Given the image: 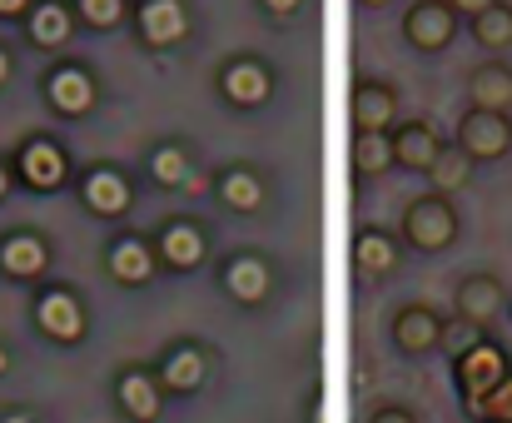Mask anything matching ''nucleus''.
Masks as SVG:
<instances>
[{
  "instance_id": "nucleus-1",
  "label": "nucleus",
  "mask_w": 512,
  "mask_h": 423,
  "mask_svg": "<svg viewBox=\"0 0 512 423\" xmlns=\"http://www.w3.org/2000/svg\"><path fill=\"white\" fill-rule=\"evenodd\" d=\"M398 239H403V244H413L418 254H443V249L458 239V210H453V200H448V195H438V190L418 195V200L403 210Z\"/></svg>"
},
{
  "instance_id": "nucleus-2",
  "label": "nucleus",
  "mask_w": 512,
  "mask_h": 423,
  "mask_svg": "<svg viewBox=\"0 0 512 423\" xmlns=\"http://www.w3.org/2000/svg\"><path fill=\"white\" fill-rule=\"evenodd\" d=\"M508 374H512V354H503L493 339H478V344H468L463 354H453V384H458V394H463V414H468L478 399H488Z\"/></svg>"
},
{
  "instance_id": "nucleus-3",
  "label": "nucleus",
  "mask_w": 512,
  "mask_h": 423,
  "mask_svg": "<svg viewBox=\"0 0 512 423\" xmlns=\"http://www.w3.org/2000/svg\"><path fill=\"white\" fill-rule=\"evenodd\" d=\"M214 90H219V100L229 105V110H264L269 100H274V70L259 60V55H234V60H224L219 65V75H214Z\"/></svg>"
},
{
  "instance_id": "nucleus-4",
  "label": "nucleus",
  "mask_w": 512,
  "mask_h": 423,
  "mask_svg": "<svg viewBox=\"0 0 512 423\" xmlns=\"http://www.w3.org/2000/svg\"><path fill=\"white\" fill-rule=\"evenodd\" d=\"M130 25H135V40L145 50H174V45L189 40L194 10H189V0H135Z\"/></svg>"
},
{
  "instance_id": "nucleus-5",
  "label": "nucleus",
  "mask_w": 512,
  "mask_h": 423,
  "mask_svg": "<svg viewBox=\"0 0 512 423\" xmlns=\"http://www.w3.org/2000/svg\"><path fill=\"white\" fill-rule=\"evenodd\" d=\"M45 100H50L55 115H65V120H85V115L100 110V80H95L85 65L60 60V65L45 70Z\"/></svg>"
},
{
  "instance_id": "nucleus-6",
  "label": "nucleus",
  "mask_w": 512,
  "mask_h": 423,
  "mask_svg": "<svg viewBox=\"0 0 512 423\" xmlns=\"http://www.w3.org/2000/svg\"><path fill=\"white\" fill-rule=\"evenodd\" d=\"M453 145H458L473 165L503 160V155L512 150V120L503 115V110H478V105H468V110H463V120H458Z\"/></svg>"
},
{
  "instance_id": "nucleus-7",
  "label": "nucleus",
  "mask_w": 512,
  "mask_h": 423,
  "mask_svg": "<svg viewBox=\"0 0 512 423\" xmlns=\"http://www.w3.org/2000/svg\"><path fill=\"white\" fill-rule=\"evenodd\" d=\"M150 239H155L160 269H170V274H194V269L209 259V229H204L199 219H189V214L165 219Z\"/></svg>"
},
{
  "instance_id": "nucleus-8",
  "label": "nucleus",
  "mask_w": 512,
  "mask_h": 423,
  "mask_svg": "<svg viewBox=\"0 0 512 423\" xmlns=\"http://www.w3.org/2000/svg\"><path fill=\"white\" fill-rule=\"evenodd\" d=\"M105 269H110V279H115V284H125V289H145V284H155V279H160L155 239H150V234H140V229L115 234V239H110V249H105Z\"/></svg>"
},
{
  "instance_id": "nucleus-9",
  "label": "nucleus",
  "mask_w": 512,
  "mask_h": 423,
  "mask_svg": "<svg viewBox=\"0 0 512 423\" xmlns=\"http://www.w3.org/2000/svg\"><path fill=\"white\" fill-rule=\"evenodd\" d=\"M219 289H224L229 304H239V309H259V304L274 294V269H269L264 254L239 249V254H229V259L219 264Z\"/></svg>"
},
{
  "instance_id": "nucleus-10",
  "label": "nucleus",
  "mask_w": 512,
  "mask_h": 423,
  "mask_svg": "<svg viewBox=\"0 0 512 423\" xmlns=\"http://www.w3.org/2000/svg\"><path fill=\"white\" fill-rule=\"evenodd\" d=\"M458 10L448 5V0H418V5H408L403 10V40L413 45V50H423V55H438V50H448L453 45V35H458Z\"/></svg>"
},
{
  "instance_id": "nucleus-11",
  "label": "nucleus",
  "mask_w": 512,
  "mask_h": 423,
  "mask_svg": "<svg viewBox=\"0 0 512 423\" xmlns=\"http://www.w3.org/2000/svg\"><path fill=\"white\" fill-rule=\"evenodd\" d=\"M80 205L95 219H125L135 210V190H130V180L115 165H90L80 175Z\"/></svg>"
},
{
  "instance_id": "nucleus-12",
  "label": "nucleus",
  "mask_w": 512,
  "mask_h": 423,
  "mask_svg": "<svg viewBox=\"0 0 512 423\" xmlns=\"http://www.w3.org/2000/svg\"><path fill=\"white\" fill-rule=\"evenodd\" d=\"M15 170H20V180H25L30 190L50 195V190L70 185V170H75V165H70V155H65L50 135H35V140H25V145H20Z\"/></svg>"
},
{
  "instance_id": "nucleus-13",
  "label": "nucleus",
  "mask_w": 512,
  "mask_h": 423,
  "mask_svg": "<svg viewBox=\"0 0 512 423\" xmlns=\"http://www.w3.org/2000/svg\"><path fill=\"white\" fill-rule=\"evenodd\" d=\"M443 319H438V309L433 304H403L398 314H393V324H388V334H393V349L398 354H408V359H423V354H438L443 349Z\"/></svg>"
},
{
  "instance_id": "nucleus-14",
  "label": "nucleus",
  "mask_w": 512,
  "mask_h": 423,
  "mask_svg": "<svg viewBox=\"0 0 512 423\" xmlns=\"http://www.w3.org/2000/svg\"><path fill=\"white\" fill-rule=\"evenodd\" d=\"M155 379H160V389H165V394H179V399L199 394V389H204V379H209V349H204V344H194V339H179V344H170V349L160 354Z\"/></svg>"
},
{
  "instance_id": "nucleus-15",
  "label": "nucleus",
  "mask_w": 512,
  "mask_h": 423,
  "mask_svg": "<svg viewBox=\"0 0 512 423\" xmlns=\"http://www.w3.org/2000/svg\"><path fill=\"white\" fill-rule=\"evenodd\" d=\"M35 324H40V334L55 339V344H80V339L90 334L85 304H80V294H70V289H45V294L35 299Z\"/></svg>"
},
{
  "instance_id": "nucleus-16",
  "label": "nucleus",
  "mask_w": 512,
  "mask_h": 423,
  "mask_svg": "<svg viewBox=\"0 0 512 423\" xmlns=\"http://www.w3.org/2000/svg\"><path fill=\"white\" fill-rule=\"evenodd\" d=\"M453 309H458V319H463V324L488 329V324L508 309V289H503V279H498V274H463V279H458V289H453Z\"/></svg>"
},
{
  "instance_id": "nucleus-17",
  "label": "nucleus",
  "mask_w": 512,
  "mask_h": 423,
  "mask_svg": "<svg viewBox=\"0 0 512 423\" xmlns=\"http://www.w3.org/2000/svg\"><path fill=\"white\" fill-rule=\"evenodd\" d=\"M398 264H403V239H398L393 229L363 224V229L353 234V269H358L363 279H388Z\"/></svg>"
},
{
  "instance_id": "nucleus-18",
  "label": "nucleus",
  "mask_w": 512,
  "mask_h": 423,
  "mask_svg": "<svg viewBox=\"0 0 512 423\" xmlns=\"http://www.w3.org/2000/svg\"><path fill=\"white\" fill-rule=\"evenodd\" d=\"M115 404L130 423H160L165 414V389L155 379V369H125L115 379Z\"/></svg>"
},
{
  "instance_id": "nucleus-19",
  "label": "nucleus",
  "mask_w": 512,
  "mask_h": 423,
  "mask_svg": "<svg viewBox=\"0 0 512 423\" xmlns=\"http://www.w3.org/2000/svg\"><path fill=\"white\" fill-rule=\"evenodd\" d=\"M388 140H393V165L398 170H413V175H423L438 160V150H443V135L428 120H398L388 130Z\"/></svg>"
},
{
  "instance_id": "nucleus-20",
  "label": "nucleus",
  "mask_w": 512,
  "mask_h": 423,
  "mask_svg": "<svg viewBox=\"0 0 512 423\" xmlns=\"http://www.w3.org/2000/svg\"><path fill=\"white\" fill-rule=\"evenodd\" d=\"M398 125V90L388 80L353 85V135L358 130H393Z\"/></svg>"
},
{
  "instance_id": "nucleus-21",
  "label": "nucleus",
  "mask_w": 512,
  "mask_h": 423,
  "mask_svg": "<svg viewBox=\"0 0 512 423\" xmlns=\"http://www.w3.org/2000/svg\"><path fill=\"white\" fill-rule=\"evenodd\" d=\"M50 269V244L35 229H15L0 239V274L10 279H40Z\"/></svg>"
},
{
  "instance_id": "nucleus-22",
  "label": "nucleus",
  "mask_w": 512,
  "mask_h": 423,
  "mask_svg": "<svg viewBox=\"0 0 512 423\" xmlns=\"http://www.w3.org/2000/svg\"><path fill=\"white\" fill-rule=\"evenodd\" d=\"M214 200L224 205L229 214H259L264 210V175L249 170V165H224L214 175Z\"/></svg>"
},
{
  "instance_id": "nucleus-23",
  "label": "nucleus",
  "mask_w": 512,
  "mask_h": 423,
  "mask_svg": "<svg viewBox=\"0 0 512 423\" xmlns=\"http://www.w3.org/2000/svg\"><path fill=\"white\" fill-rule=\"evenodd\" d=\"M468 105L478 110H512V65L508 60H483L468 70Z\"/></svg>"
},
{
  "instance_id": "nucleus-24",
  "label": "nucleus",
  "mask_w": 512,
  "mask_h": 423,
  "mask_svg": "<svg viewBox=\"0 0 512 423\" xmlns=\"http://www.w3.org/2000/svg\"><path fill=\"white\" fill-rule=\"evenodd\" d=\"M25 15H30V45H40V50L70 45V35H75V10H70L65 0H40V5H30Z\"/></svg>"
},
{
  "instance_id": "nucleus-25",
  "label": "nucleus",
  "mask_w": 512,
  "mask_h": 423,
  "mask_svg": "<svg viewBox=\"0 0 512 423\" xmlns=\"http://www.w3.org/2000/svg\"><path fill=\"white\" fill-rule=\"evenodd\" d=\"M145 170H150V180H155L160 190H184V185L194 180V150H189L184 140H160V145L150 150Z\"/></svg>"
},
{
  "instance_id": "nucleus-26",
  "label": "nucleus",
  "mask_w": 512,
  "mask_h": 423,
  "mask_svg": "<svg viewBox=\"0 0 512 423\" xmlns=\"http://www.w3.org/2000/svg\"><path fill=\"white\" fill-rule=\"evenodd\" d=\"M388 165H393V140H388V130H358V135H353V180L368 185V180L388 175Z\"/></svg>"
},
{
  "instance_id": "nucleus-27",
  "label": "nucleus",
  "mask_w": 512,
  "mask_h": 423,
  "mask_svg": "<svg viewBox=\"0 0 512 423\" xmlns=\"http://www.w3.org/2000/svg\"><path fill=\"white\" fill-rule=\"evenodd\" d=\"M423 175H428V185H433L438 195H458V190H468V180H473V160H468L458 145H448V140H443L438 160H433Z\"/></svg>"
},
{
  "instance_id": "nucleus-28",
  "label": "nucleus",
  "mask_w": 512,
  "mask_h": 423,
  "mask_svg": "<svg viewBox=\"0 0 512 423\" xmlns=\"http://www.w3.org/2000/svg\"><path fill=\"white\" fill-rule=\"evenodd\" d=\"M468 30H473V40H478L483 50H508L512 45V5L508 0H493L483 15L468 20Z\"/></svg>"
},
{
  "instance_id": "nucleus-29",
  "label": "nucleus",
  "mask_w": 512,
  "mask_h": 423,
  "mask_svg": "<svg viewBox=\"0 0 512 423\" xmlns=\"http://www.w3.org/2000/svg\"><path fill=\"white\" fill-rule=\"evenodd\" d=\"M70 10L90 30H115V25L130 20V0H70Z\"/></svg>"
},
{
  "instance_id": "nucleus-30",
  "label": "nucleus",
  "mask_w": 512,
  "mask_h": 423,
  "mask_svg": "<svg viewBox=\"0 0 512 423\" xmlns=\"http://www.w3.org/2000/svg\"><path fill=\"white\" fill-rule=\"evenodd\" d=\"M468 419L473 423H512V374L488 394V399H478V404L468 409Z\"/></svg>"
},
{
  "instance_id": "nucleus-31",
  "label": "nucleus",
  "mask_w": 512,
  "mask_h": 423,
  "mask_svg": "<svg viewBox=\"0 0 512 423\" xmlns=\"http://www.w3.org/2000/svg\"><path fill=\"white\" fill-rule=\"evenodd\" d=\"M259 10H264L269 20H289V15L304 10V0H259Z\"/></svg>"
},
{
  "instance_id": "nucleus-32",
  "label": "nucleus",
  "mask_w": 512,
  "mask_h": 423,
  "mask_svg": "<svg viewBox=\"0 0 512 423\" xmlns=\"http://www.w3.org/2000/svg\"><path fill=\"white\" fill-rule=\"evenodd\" d=\"M368 423H418L408 409H398V404H383V409H373V419Z\"/></svg>"
},
{
  "instance_id": "nucleus-33",
  "label": "nucleus",
  "mask_w": 512,
  "mask_h": 423,
  "mask_svg": "<svg viewBox=\"0 0 512 423\" xmlns=\"http://www.w3.org/2000/svg\"><path fill=\"white\" fill-rule=\"evenodd\" d=\"M448 5L458 10V20H473V15H483V10H488L493 0H448Z\"/></svg>"
},
{
  "instance_id": "nucleus-34",
  "label": "nucleus",
  "mask_w": 512,
  "mask_h": 423,
  "mask_svg": "<svg viewBox=\"0 0 512 423\" xmlns=\"http://www.w3.org/2000/svg\"><path fill=\"white\" fill-rule=\"evenodd\" d=\"M30 10V0H0V15L5 20H15V15H25Z\"/></svg>"
},
{
  "instance_id": "nucleus-35",
  "label": "nucleus",
  "mask_w": 512,
  "mask_h": 423,
  "mask_svg": "<svg viewBox=\"0 0 512 423\" xmlns=\"http://www.w3.org/2000/svg\"><path fill=\"white\" fill-rule=\"evenodd\" d=\"M5 80H10V55L0 50V85H5Z\"/></svg>"
},
{
  "instance_id": "nucleus-36",
  "label": "nucleus",
  "mask_w": 512,
  "mask_h": 423,
  "mask_svg": "<svg viewBox=\"0 0 512 423\" xmlns=\"http://www.w3.org/2000/svg\"><path fill=\"white\" fill-rule=\"evenodd\" d=\"M363 10H383V5H393V0H358Z\"/></svg>"
},
{
  "instance_id": "nucleus-37",
  "label": "nucleus",
  "mask_w": 512,
  "mask_h": 423,
  "mask_svg": "<svg viewBox=\"0 0 512 423\" xmlns=\"http://www.w3.org/2000/svg\"><path fill=\"white\" fill-rule=\"evenodd\" d=\"M0 423H35V419H30V414H5Z\"/></svg>"
},
{
  "instance_id": "nucleus-38",
  "label": "nucleus",
  "mask_w": 512,
  "mask_h": 423,
  "mask_svg": "<svg viewBox=\"0 0 512 423\" xmlns=\"http://www.w3.org/2000/svg\"><path fill=\"white\" fill-rule=\"evenodd\" d=\"M0 374H10V354H5V344H0Z\"/></svg>"
},
{
  "instance_id": "nucleus-39",
  "label": "nucleus",
  "mask_w": 512,
  "mask_h": 423,
  "mask_svg": "<svg viewBox=\"0 0 512 423\" xmlns=\"http://www.w3.org/2000/svg\"><path fill=\"white\" fill-rule=\"evenodd\" d=\"M5 190H10V175H5V165H0V200H5Z\"/></svg>"
}]
</instances>
